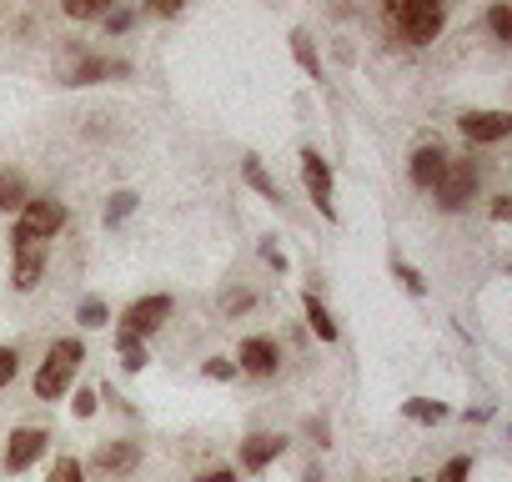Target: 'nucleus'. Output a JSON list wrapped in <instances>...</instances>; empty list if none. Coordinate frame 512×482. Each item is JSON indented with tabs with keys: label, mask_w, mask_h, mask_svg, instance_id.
<instances>
[{
	"label": "nucleus",
	"mask_w": 512,
	"mask_h": 482,
	"mask_svg": "<svg viewBox=\"0 0 512 482\" xmlns=\"http://www.w3.org/2000/svg\"><path fill=\"white\" fill-rule=\"evenodd\" d=\"M81 362H86V342H81V337L51 342V352H46V362H41V372H36V397H41V402L66 397L71 382H76V372H81Z\"/></svg>",
	"instance_id": "1"
},
{
	"label": "nucleus",
	"mask_w": 512,
	"mask_h": 482,
	"mask_svg": "<svg viewBox=\"0 0 512 482\" xmlns=\"http://www.w3.org/2000/svg\"><path fill=\"white\" fill-rule=\"evenodd\" d=\"M66 226V206L56 196H36L16 211V226H11V247H46V236H56Z\"/></svg>",
	"instance_id": "2"
},
{
	"label": "nucleus",
	"mask_w": 512,
	"mask_h": 482,
	"mask_svg": "<svg viewBox=\"0 0 512 482\" xmlns=\"http://www.w3.org/2000/svg\"><path fill=\"white\" fill-rule=\"evenodd\" d=\"M387 26L397 31V41H407V46H427V41L442 36L447 11H442V6H422V0H397V6H387Z\"/></svg>",
	"instance_id": "3"
},
{
	"label": "nucleus",
	"mask_w": 512,
	"mask_h": 482,
	"mask_svg": "<svg viewBox=\"0 0 512 482\" xmlns=\"http://www.w3.org/2000/svg\"><path fill=\"white\" fill-rule=\"evenodd\" d=\"M477 186H482V166L472 161V156H447V166H442V176H437V186H432V196H437V206L442 211H462L472 196H477Z\"/></svg>",
	"instance_id": "4"
},
{
	"label": "nucleus",
	"mask_w": 512,
	"mask_h": 482,
	"mask_svg": "<svg viewBox=\"0 0 512 482\" xmlns=\"http://www.w3.org/2000/svg\"><path fill=\"white\" fill-rule=\"evenodd\" d=\"M171 317V297L166 292H156V297H141V302H131L126 312H121V332H131V337H151L161 322Z\"/></svg>",
	"instance_id": "5"
},
{
	"label": "nucleus",
	"mask_w": 512,
	"mask_h": 482,
	"mask_svg": "<svg viewBox=\"0 0 512 482\" xmlns=\"http://www.w3.org/2000/svg\"><path fill=\"white\" fill-rule=\"evenodd\" d=\"M91 467H96L101 477H126V472H136V467H141V447H136V442H126V437L96 442Z\"/></svg>",
	"instance_id": "6"
},
{
	"label": "nucleus",
	"mask_w": 512,
	"mask_h": 482,
	"mask_svg": "<svg viewBox=\"0 0 512 482\" xmlns=\"http://www.w3.org/2000/svg\"><path fill=\"white\" fill-rule=\"evenodd\" d=\"M302 181H307V191H312V206H317L327 221H337V201H332V171H327V161H322L317 151H302Z\"/></svg>",
	"instance_id": "7"
},
{
	"label": "nucleus",
	"mask_w": 512,
	"mask_h": 482,
	"mask_svg": "<svg viewBox=\"0 0 512 482\" xmlns=\"http://www.w3.org/2000/svg\"><path fill=\"white\" fill-rule=\"evenodd\" d=\"M46 442H51L46 427H16L11 442H6V472H26V467L46 452Z\"/></svg>",
	"instance_id": "8"
},
{
	"label": "nucleus",
	"mask_w": 512,
	"mask_h": 482,
	"mask_svg": "<svg viewBox=\"0 0 512 482\" xmlns=\"http://www.w3.org/2000/svg\"><path fill=\"white\" fill-rule=\"evenodd\" d=\"M277 362H282V352H277V342H272V337H246V342L236 347V372L272 377V372H277Z\"/></svg>",
	"instance_id": "9"
},
{
	"label": "nucleus",
	"mask_w": 512,
	"mask_h": 482,
	"mask_svg": "<svg viewBox=\"0 0 512 482\" xmlns=\"http://www.w3.org/2000/svg\"><path fill=\"white\" fill-rule=\"evenodd\" d=\"M457 126H462L467 141H487V146L512 136V116H507V111H467Z\"/></svg>",
	"instance_id": "10"
},
{
	"label": "nucleus",
	"mask_w": 512,
	"mask_h": 482,
	"mask_svg": "<svg viewBox=\"0 0 512 482\" xmlns=\"http://www.w3.org/2000/svg\"><path fill=\"white\" fill-rule=\"evenodd\" d=\"M282 447H287V437H277V432H251L241 442V467L246 472H262V467H272L282 457Z\"/></svg>",
	"instance_id": "11"
},
{
	"label": "nucleus",
	"mask_w": 512,
	"mask_h": 482,
	"mask_svg": "<svg viewBox=\"0 0 512 482\" xmlns=\"http://www.w3.org/2000/svg\"><path fill=\"white\" fill-rule=\"evenodd\" d=\"M442 166H447V151H442L437 141H427V146H417V151H412L407 176H412V186H417V191H432V186H437V176H442Z\"/></svg>",
	"instance_id": "12"
},
{
	"label": "nucleus",
	"mask_w": 512,
	"mask_h": 482,
	"mask_svg": "<svg viewBox=\"0 0 512 482\" xmlns=\"http://www.w3.org/2000/svg\"><path fill=\"white\" fill-rule=\"evenodd\" d=\"M41 277H46V247H21L16 267H11V287L31 292V287H41Z\"/></svg>",
	"instance_id": "13"
},
{
	"label": "nucleus",
	"mask_w": 512,
	"mask_h": 482,
	"mask_svg": "<svg viewBox=\"0 0 512 482\" xmlns=\"http://www.w3.org/2000/svg\"><path fill=\"white\" fill-rule=\"evenodd\" d=\"M26 201H31L26 176H21V171H0V216H6V211H21Z\"/></svg>",
	"instance_id": "14"
},
{
	"label": "nucleus",
	"mask_w": 512,
	"mask_h": 482,
	"mask_svg": "<svg viewBox=\"0 0 512 482\" xmlns=\"http://www.w3.org/2000/svg\"><path fill=\"white\" fill-rule=\"evenodd\" d=\"M241 176H246V186H251V191H262L267 201H282V186L267 176V166L256 161V156H241Z\"/></svg>",
	"instance_id": "15"
},
{
	"label": "nucleus",
	"mask_w": 512,
	"mask_h": 482,
	"mask_svg": "<svg viewBox=\"0 0 512 482\" xmlns=\"http://www.w3.org/2000/svg\"><path fill=\"white\" fill-rule=\"evenodd\" d=\"M116 352H121V367H126V372H141V367L151 362L146 342H141V337H131V332H116Z\"/></svg>",
	"instance_id": "16"
},
{
	"label": "nucleus",
	"mask_w": 512,
	"mask_h": 482,
	"mask_svg": "<svg viewBox=\"0 0 512 482\" xmlns=\"http://www.w3.org/2000/svg\"><path fill=\"white\" fill-rule=\"evenodd\" d=\"M292 56H297V66H302L312 81H322V61H317V46H312L307 31H292Z\"/></svg>",
	"instance_id": "17"
},
{
	"label": "nucleus",
	"mask_w": 512,
	"mask_h": 482,
	"mask_svg": "<svg viewBox=\"0 0 512 482\" xmlns=\"http://www.w3.org/2000/svg\"><path fill=\"white\" fill-rule=\"evenodd\" d=\"M307 322H312V332H317L322 342H337V322H332V312H327L312 292H307Z\"/></svg>",
	"instance_id": "18"
},
{
	"label": "nucleus",
	"mask_w": 512,
	"mask_h": 482,
	"mask_svg": "<svg viewBox=\"0 0 512 482\" xmlns=\"http://www.w3.org/2000/svg\"><path fill=\"white\" fill-rule=\"evenodd\" d=\"M402 412H407L412 422H442V417H447V407H442V402H432V397H407V402H402Z\"/></svg>",
	"instance_id": "19"
},
{
	"label": "nucleus",
	"mask_w": 512,
	"mask_h": 482,
	"mask_svg": "<svg viewBox=\"0 0 512 482\" xmlns=\"http://www.w3.org/2000/svg\"><path fill=\"white\" fill-rule=\"evenodd\" d=\"M76 322L96 332V327H106V322H111V307H106L101 297H86V302H81V312H76Z\"/></svg>",
	"instance_id": "20"
},
{
	"label": "nucleus",
	"mask_w": 512,
	"mask_h": 482,
	"mask_svg": "<svg viewBox=\"0 0 512 482\" xmlns=\"http://www.w3.org/2000/svg\"><path fill=\"white\" fill-rule=\"evenodd\" d=\"M487 31H492L502 46H512V11H507V6H492V11H487Z\"/></svg>",
	"instance_id": "21"
},
{
	"label": "nucleus",
	"mask_w": 512,
	"mask_h": 482,
	"mask_svg": "<svg viewBox=\"0 0 512 482\" xmlns=\"http://www.w3.org/2000/svg\"><path fill=\"white\" fill-rule=\"evenodd\" d=\"M136 211V191H116L111 201H106V226H116V221H126Z\"/></svg>",
	"instance_id": "22"
},
{
	"label": "nucleus",
	"mask_w": 512,
	"mask_h": 482,
	"mask_svg": "<svg viewBox=\"0 0 512 482\" xmlns=\"http://www.w3.org/2000/svg\"><path fill=\"white\" fill-rule=\"evenodd\" d=\"M81 477H86V467H81L76 457H56V467H51L46 482H81Z\"/></svg>",
	"instance_id": "23"
},
{
	"label": "nucleus",
	"mask_w": 512,
	"mask_h": 482,
	"mask_svg": "<svg viewBox=\"0 0 512 482\" xmlns=\"http://www.w3.org/2000/svg\"><path fill=\"white\" fill-rule=\"evenodd\" d=\"M66 16L71 21H96V16H106V6H96V0H66Z\"/></svg>",
	"instance_id": "24"
},
{
	"label": "nucleus",
	"mask_w": 512,
	"mask_h": 482,
	"mask_svg": "<svg viewBox=\"0 0 512 482\" xmlns=\"http://www.w3.org/2000/svg\"><path fill=\"white\" fill-rule=\"evenodd\" d=\"M392 272L402 277V287H407L412 297H422V292H427V282H422V272H417V267H407V262H392Z\"/></svg>",
	"instance_id": "25"
},
{
	"label": "nucleus",
	"mask_w": 512,
	"mask_h": 482,
	"mask_svg": "<svg viewBox=\"0 0 512 482\" xmlns=\"http://www.w3.org/2000/svg\"><path fill=\"white\" fill-rule=\"evenodd\" d=\"M101 21H106V31H111V36H126V31L136 26V11H106Z\"/></svg>",
	"instance_id": "26"
},
{
	"label": "nucleus",
	"mask_w": 512,
	"mask_h": 482,
	"mask_svg": "<svg viewBox=\"0 0 512 482\" xmlns=\"http://www.w3.org/2000/svg\"><path fill=\"white\" fill-rule=\"evenodd\" d=\"M467 472H472V462H467V457H452V462H447L432 482H467Z\"/></svg>",
	"instance_id": "27"
},
{
	"label": "nucleus",
	"mask_w": 512,
	"mask_h": 482,
	"mask_svg": "<svg viewBox=\"0 0 512 482\" xmlns=\"http://www.w3.org/2000/svg\"><path fill=\"white\" fill-rule=\"evenodd\" d=\"M206 377H211V382H231V377H236V362H231V357H211V362H206Z\"/></svg>",
	"instance_id": "28"
},
{
	"label": "nucleus",
	"mask_w": 512,
	"mask_h": 482,
	"mask_svg": "<svg viewBox=\"0 0 512 482\" xmlns=\"http://www.w3.org/2000/svg\"><path fill=\"white\" fill-rule=\"evenodd\" d=\"M96 402H101V392H91V387H81V392L71 397V407H76V417H96Z\"/></svg>",
	"instance_id": "29"
},
{
	"label": "nucleus",
	"mask_w": 512,
	"mask_h": 482,
	"mask_svg": "<svg viewBox=\"0 0 512 482\" xmlns=\"http://www.w3.org/2000/svg\"><path fill=\"white\" fill-rule=\"evenodd\" d=\"M16 372H21V357H16V347H0V387H6Z\"/></svg>",
	"instance_id": "30"
},
{
	"label": "nucleus",
	"mask_w": 512,
	"mask_h": 482,
	"mask_svg": "<svg viewBox=\"0 0 512 482\" xmlns=\"http://www.w3.org/2000/svg\"><path fill=\"white\" fill-rule=\"evenodd\" d=\"M221 312H226V317H241V312H251V292H231V297L221 302Z\"/></svg>",
	"instance_id": "31"
},
{
	"label": "nucleus",
	"mask_w": 512,
	"mask_h": 482,
	"mask_svg": "<svg viewBox=\"0 0 512 482\" xmlns=\"http://www.w3.org/2000/svg\"><path fill=\"white\" fill-rule=\"evenodd\" d=\"M262 262H272L277 272H287V257H282V252L272 247V241H262Z\"/></svg>",
	"instance_id": "32"
},
{
	"label": "nucleus",
	"mask_w": 512,
	"mask_h": 482,
	"mask_svg": "<svg viewBox=\"0 0 512 482\" xmlns=\"http://www.w3.org/2000/svg\"><path fill=\"white\" fill-rule=\"evenodd\" d=\"M512 216V196H492V221H507Z\"/></svg>",
	"instance_id": "33"
},
{
	"label": "nucleus",
	"mask_w": 512,
	"mask_h": 482,
	"mask_svg": "<svg viewBox=\"0 0 512 482\" xmlns=\"http://www.w3.org/2000/svg\"><path fill=\"white\" fill-rule=\"evenodd\" d=\"M196 482H236V472L231 467H216V472H201Z\"/></svg>",
	"instance_id": "34"
},
{
	"label": "nucleus",
	"mask_w": 512,
	"mask_h": 482,
	"mask_svg": "<svg viewBox=\"0 0 512 482\" xmlns=\"http://www.w3.org/2000/svg\"><path fill=\"white\" fill-rule=\"evenodd\" d=\"M412 482H427V477H412Z\"/></svg>",
	"instance_id": "35"
}]
</instances>
